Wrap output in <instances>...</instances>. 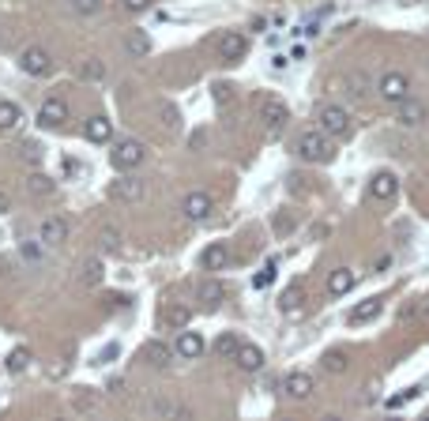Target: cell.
I'll return each instance as SVG.
<instances>
[{"mask_svg": "<svg viewBox=\"0 0 429 421\" xmlns=\"http://www.w3.org/2000/svg\"><path fill=\"white\" fill-rule=\"evenodd\" d=\"M297 158H305V162H332V143H328V132H302L294 143Z\"/></svg>", "mask_w": 429, "mask_h": 421, "instance_id": "cell-1", "label": "cell"}, {"mask_svg": "<svg viewBox=\"0 0 429 421\" xmlns=\"http://www.w3.org/2000/svg\"><path fill=\"white\" fill-rule=\"evenodd\" d=\"M260 120H264V132L267 136H279L286 128V120H290V109H286L283 98L264 95V102H260Z\"/></svg>", "mask_w": 429, "mask_h": 421, "instance_id": "cell-2", "label": "cell"}, {"mask_svg": "<svg viewBox=\"0 0 429 421\" xmlns=\"http://www.w3.org/2000/svg\"><path fill=\"white\" fill-rule=\"evenodd\" d=\"M143 143H139V139H117L114 143V151H109V162L117 166L120 173H128V170H136L139 162H143Z\"/></svg>", "mask_w": 429, "mask_h": 421, "instance_id": "cell-3", "label": "cell"}, {"mask_svg": "<svg viewBox=\"0 0 429 421\" xmlns=\"http://www.w3.org/2000/svg\"><path fill=\"white\" fill-rule=\"evenodd\" d=\"M377 90H380V98L391 102V106H399L403 98H410V79L403 76V72H384L377 83Z\"/></svg>", "mask_w": 429, "mask_h": 421, "instance_id": "cell-4", "label": "cell"}, {"mask_svg": "<svg viewBox=\"0 0 429 421\" xmlns=\"http://www.w3.org/2000/svg\"><path fill=\"white\" fill-rule=\"evenodd\" d=\"M320 132H328L332 139L350 136V113L343 106H324L320 109Z\"/></svg>", "mask_w": 429, "mask_h": 421, "instance_id": "cell-5", "label": "cell"}, {"mask_svg": "<svg viewBox=\"0 0 429 421\" xmlns=\"http://www.w3.org/2000/svg\"><path fill=\"white\" fill-rule=\"evenodd\" d=\"M20 68L26 72V76H49V72H53V57L42 49V45H31V49H23Z\"/></svg>", "mask_w": 429, "mask_h": 421, "instance_id": "cell-6", "label": "cell"}, {"mask_svg": "<svg viewBox=\"0 0 429 421\" xmlns=\"http://www.w3.org/2000/svg\"><path fill=\"white\" fill-rule=\"evenodd\" d=\"M211 196L208 192H189L185 196V203H181V211H185V219L189 222H208L211 219Z\"/></svg>", "mask_w": 429, "mask_h": 421, "instance_id": "cell-7", "label": "cell"}, {"mask_svg": "<svg viewBox=\"0 0 429 421\" xmlns=\"http://www.w3.org/2000/svg\"><path fill=\"white\" fill-rule=\"evenodd\" d=\"M38 237H42L49 248H61L64 241H68V222H64L61 214H49V219H42V226H38Z\"/></svg>", "mask_w": 429, "mask_h": 421, "instance_id": "cell-8", "label": "cell"}, {"mask_svg": "<svg viewBox=\"0 0 429 421\" xmlns=\"http://www.w3.org/2000/svg\"><path fill=\"white\" fill-rule=\"evenodd\" d=\"M64 120H68V102H64V98L42 102V109H38V125L42 128H61Z\"/></svg>", "mask_w": 429, "mask_h": 421, "instance_id": "cell-9", "label": "cell"}, {"mask_svg": "<svg viewBox=\"0 0 429 421\" xmlns=\"http://www.w3.org/2000/svg\"><path fill=\"white\" fill-rule=\"evenodd\" d=\"M109 196L120 203H139L143 200V181H136V177H117V181L109 184Z\"/></svg>", "mask_w": 429, "mask_h": 421, "instance_id": "cell-10", "label": "cell"}, {"mask_svg": "<svg viewBox=\"0 0 429 421\" xmlns=\"http://www.w3.org/2000/svg\"><path fill=\"white\" fill-rule=\"evenodd\" d=\"M234 361H237L241 372H260V369H264V350L253 346V342H241L237 354H234Z\"/></svg>", "mask_w": 429, "mask_h": 421, "instance_id": "cell-11", "label": "cell"}, {"mask_svg": "<svg viewBox=\"0 0 429 421\" xmlns=\"http://www.w3.org/2000/svg\"><path fill=\"white\" fill-rule=\"evenodd\" d=\"M226 264H230V248L222 245V241H211V245L200 252V267L203 271H222Z\"/></svg>", "mask_w": 429, "mask_h": 421, "instance_id": "cell-12", "label": "cell"}, {"mask_svg": "<svg viewBox=\"0 0 429 421\" xmlns=\"http://www.w3.org/2000/svg\"><path fill=\"white\" fill-rule=\"evenodd\" d=\"M399 192V181H396V173H377L369 181V200H380V203H388L391 196Z\"/></svg>", "mask_w": 429, "mask_h": 421, "instance_id": "cell-13", "label": "cell"}, {"mask_svg": "<svg viewBox=\"0 0 429 421\" xmlns=\"http://www.w3.org/2000/svg\"><path fill=\"white\" fill-rule=\"evenodd\" d=\"M380 308H384V301H380V297H366V301H358L350 308V316H347V324H369V320H377L380 316Z\"/></svg>", "mask_w": 429, "mask_h": 421, "instance_id": "cell-14", "label": "cell"}, {"mask_svg": "<svg viewBox=\"0 0 429 421\" xmlns=\"http://www.w3.org/2000/svg\"><path fill=\"white\" fill-rule=\"evenodd\" d=\"M396 120H399L403 128H418V125L426 120V106H422L418 98H403V102H399V113H396Z\"/></svg>", "mask_w": 429, "mask_h": 421, "instance_id": "cell-15", "label": "cell"}, {"mask_svg": "<svg viewBox=\"0 0 429 421\" xmlns=\"http://www.w3.org/2000/svg\"><path fill=\"white\" fill-rule=\"evenodd\" d=\"M83 136H87L91 143H109V139H114V120H106V117H91L87 125H83Z\"/></svg>", "mask_w": 429, "mask_h": 421, "instance_id": "cell-16", "label": "cell"}, {"mask_svg": "<svg viewBox=\"0 0 429 421\" xmlns=\"http://www.w3.org/2000/svg\"><path fill=\"white\" fill-rule=\"evenodd\" d=\"M45 248H49V245H45L42 237H26V241H20V260L26 267H38L45 260Z\"/></svg>", "mask_w": 429, "mask_h": 421, "instance_id": "cell-17", "label": "cell"}, {"mask_svg": "<svg viewBox=\"0 0 429 421\" xmlns=\"http://www.w3.org/2000/svg\"><path fill=\"white\" fill-rule=\"evenodd\" d=\"M222 297H226V286H222V283H214V278H203V283H200V301H203L208 312H214V308L222 305Z\"/></svg>", "mask_w": 429, "mask_h": 421, "instance_id": "cell-18", "label": "cell"}, {"mask_svg": "<svg viewBox=\"0 0 429 421\" xmlns=\"http://www.w3.org/2000/svg\"><path fill=\"white\" fill-rule=\"evenodd\" d=\"M173 350H177V358H189L192 361V358H200V354H203V339L196 331H181V335H177Z\"/></svg>", "mask_w": 429, "mask_h": 421, "instance_id": "cell-19", "label": "cell"}, {"mask_svg": "<svg viewBox=\"0 0 429 421\" xmlns=\"http://www.w3.org/2000/svg\"><path fill=\"white\" fill-rule=\"evenodd\" d=\"M283 388H286V395H290V399H309L313 395V376H309V372H290Z\"/></svg>", "mask_w": 429, "mask_h": 421, "instance_id": "cell-20", "label": "cell"}, {"mask_svg": "<svg viewBox=\"0 0 429 421\" xmlns=\"http://www.w3.org/2000/svg\"><path fill=\"white\" fill-rule=\"evenodd\" d=\"M143 361L151 365V369H166V365H170V346L158 342V339L143 342Z\"/></svg>", "mask_w": 429, "mask_h": 421, "instance_id": "cell-21", "label": "cell"}, {"mask_svg": "<svg viewBox=\"0 0 429 421\" xmlns=\"http://www.w3.org/2000/svg\"><path fill=\"white\" fill-rule=\"evenodd\" d=\"M350 286H354V271H350V267H335L332 275H328V294H332V297L350 294Z\"/></svg>", "mask_w": 429, "mask_h": 421, "instance_id": "cell-22", "label": "cell"}, {"mask_svg": "<svg viewBox=\"0 0 429 421\" xmlns=\"http://www.w3.org/2000/svg\"><path fill=\"white\" fill-rule=\"evenodd\" d=\"M20 120H23V109L15 106V102L0 98V132H15V128H20Z\"/></svg>", "mask_w": 429, "mask_h": 421, "instance_id": "cell-23", "label": "cell"}, {"mask_svg": "<svg viewBox=\"0 0 429 421\" xmlns=\"http://www.w3.org/2000/svg\"><path fill=\"white\" fill-rule=\"evenodd\" d=\"M162 320H166V327H170V331H185V327H189V320H192V308H189V305H170Z\"/></svg>", "mask_w": 429, "mask_h": 421, "instance_id": "cell-24", "label": "cell"}, {"mask_svg": "<svg viewBox=\"0 0 429 421\" xmlns=\"http://www.w3.org/2000/svg\"><path fill=\"white\" fill-rule=\"evenodd\" d=\"M151 414L155 418H189V406H181L177 399H155L151 402Z\"/></svg>", "mask_w": 429, "mask_h": 421, "instance_id": "cell-25", "label": "cell"}, {"mask_svg": "<svg viewBox=\"0 0 429 421\" xmlns=\"http://www.w3.org/2000/svg\"><path fill=\"white\" fill-rule=\"evenodd\" d=\"M219 53H222V61L245 57V38H241V34H226V38L219 42Z\"/></svg>", "mask_w": 429, "mask_h": 421, "instance_id": "cell-26", "label": "cell"}, {"mask_svg": "<svg viewBox=\"0 0 429 421\" xmlns=\"http://www.w3.org/2000/svg\"><path fill=\"white\" fill-rule=\"evenodd\" d=\"M320 369L332 372V376H343V372H347V354H343V350H328L320 358Z\"/></svg>", "mask_w": 429, "mask_h": 421, "instance_id": "cell-27", "label": "cell"}, {"mask_svg": "<svg viewBox=\"0 0 429 421\" xmlns=\"http://www.w3.org/2000/svg\"><path fill=\"white\" fill-rule=\"evenodd\" d=\"M302 301H305V286L294 283L283 297H279V308H283V312H297V308H302Z\"/></svg>", "mask_w": 429, "mask_h": 421, "instance_id": "cell-28", "label": "cell"}, {"mask_svg": "<svg viewBox=\"0 0 429 421\" xmlns=\"http://www.w3.org/2000/svg\"><path fill=\"white\" fill-rule=\"evenodd\" d=\"M26 189H31V196H53L57 184H53V177H45V173H31L26 177Z\"/></svg>", "mask_w": 429, "mask_h": 421, "instance_id": "cell-29", "label": "cell"}, {"mask_svg": "<svg viewBox=\"0 0 429 421\" xmlns=\"http://www.w3.org/2000/svg\"><path fill=\"white\" fill-rule=\"evenodd\" d=\"M26 369H31V350H26V346H15V350L8 354V372L20 376V372H26Z\"/></svg>", "mask_w": 429, "mask_h": 421, "instance_id": "cell-30", "label": "cell"}, {"mask_svg": "<svg viewBox=\"0 0 429 421\" xmlns=\"http://www.w3.org/2000/svg\"><path fill=\"white\" fill-rule=\"evenodd\" d=\"M125 49L132 53V57H143V53H151V38H147L143 31H132V34L125 38Z\"/></svg>", "mask_w": 429, "mask_h": 421, "instance_id": "cell-31", "label": "cell"}, {"mask_svg": "<svg viewBox=\"0 0 429 421\" xmlns=\"http://www.w3.org/2000/svg\"><path fill=\"white\" fill-rule=\"evenodd\" d=\"M79 278L87 286H98L102 283V260L98 256H91V260H83V267H79Z\"/></svg>", "mask_w": 429, "mask_h": 421, "instance_id": "cell-32", "label": "cell"}, {"mask_svg": "<svg viewBox=\"0 0 429 421\" xmlns=\"http://www.w3.org/2000/svg\"><path fill=\"white\" fill-rule=\"evenodd\" d=\"M95 402H98L95 388H79V395H72V410H79V414H91V410H95Z\"/></svg>", "mask_w": 429, "mask_h": 421, "instance_id": "cell-33", "label": "cell"}, {"mask_svg": "<svg viewBox=\"0 0 429 421\" xmlns=\"http://www.w3.org/2000/svg\"><path fill=\"white\" fill-rule=\"evenodd\" d=\"M275 275H279V271H275V260H272V264H264V271L253 278V286H256V289H267V286L275 283Z\"/></svg>", "mask_w": 429, "mask_h": 421, "instance_id": "cell-34", "label": "cell"}, {"mask_svg": "<svg viewBox=\"0 0 429 421\" xmlns=\"http://www.w3.org/2000/svg\"><path fill=\"white\" fill-rule=\"evenodd\" d=\"M237 346H241L237 335H222V339H219V354H222V358H234Z\"/></svg>", "mask_w": 429, "mask_h": 421, "instance_id": "cell-35", "label": "cell"}, {"mask_svg": "<svg viewBox=\"0 0 429 421\" xmlns=\"http://www.w3.org/2000/svg\"><path fill=\"white\" fill-rule=\"evenodd\" d=\"M79 76H83V79H102V76H106V68H102V61H87Z\"/></svg>", "mask_w": 429, "mask_h": 421, "instance_id": "cell-36", "label": "cell"}, {"mask_svg": "<svg viewBox=\"0 0 429 421\" xmlns=\"http://www.w3.org/2000/svg\"><path fill=\"white\" fill-rule=\"evenodd\" d=\"M72 8H76L79 15H95L102 8V0H72Z\"/></svg>", "mask_w": 429, "mask_h": 421, "instance_id": "cell-37", "label": "cell"}, {"mask_svg": "<svg viewBox=\"0 0 429 421\" xmlns=\"http://www.w3.org/2000/svg\"><path fill=\"white\" fill-rule=\"evenodd\" d=\"M120 245V233L114 230V226H109L106 233H102V248H117Z\"/></svg>", "mask_w": 429, "mask_h": 421, "instance_id": "cell-38", "label": "cell"}, {"mask_svg": "<svg viewBox=\"0 0 429 421\" xmlns=\"http://www.w3.org/2000/svg\"><path fill=\"white\" fill-rule=\"evenodd\" d=\"M23 158H26V162H38V158H42V147H38V143H23Z\"/></svg>", "mask_w": 429, "mask_h": 421, "instance_id": "cell-39", "label": "cell"}, {"mask_svg": "<svg viewBox=\"0 0 429 421\" xmlns=\"http://www.w3.org/2000/svg\"><path fill=\"white\" fill-rule=\"evenodd\" d=\"M125 4V12H143V8H151V0H120Z\"/></svg>", "mask_w": 429, "mask_h": 421, "instance_id": "cell-40", "label": "cell"}, {"mask_svg": "<svg viewBox=\"0 0 429 421\" xmlns=\"http://www.w3.org/2000/svg\"><path fill=\"white\" fill-rule=\"evenodd\" d=\"M162 125L177 128V109H173V106H162Z\"/></svg>", "mask_w": 429, "mask_h": 421, "instance_id": "cell-41", "label": "cell"}, {"mask_svg": "<svg viewBox=\"0 0 429 421\" xmlns=\"http://www.w3.org/2000/svg\"><path fill=\"white\" fill-rule=\"evenodd\" d=\"M117 354H120V346H117V342H109L106 350L98 354V361H109V358H117Z\"/></svg>", "mask_w": 429, "mask_h": 421, "instance_id": "cell-42", "label": "cell"}, {"mask_svg": "<svg viewBox=\"0 0 429 421\" xmlns=\"http://www.w3.org/2000/svg\"><path fill=\"white\" fill-rule=\"evenodd\" d=\"M109 391H114V395H125V380L114 376V380H109Z\"/></svg>", "mask_w": 429, "mask_h": 421, "instance_id": "cell-43", "label": "cell"}, {"mask_svg": "<svg viewBox=\"0 0 429 421\" xmlns=\"http://www.w3.org/2000/svg\"><path fill=\"white\" fill-rule=\"evenodd\" d=\"M8 211H12V200H8L4 192H0V214H8Z\"/></svg>", "mask_w": 429, "mask_h": 421, "instance_id": "cell-44", "label": "cell"}, {"mask_svg": "<svg viewBox=\"0 0 429 421\" xmlns=\"http://www.w3.org/2000/svg\"><path fill=\"white\" fill-rule=\"evenodd\" d=\"M410 4H414V0H410Z\"/></svg>", "mask_w": 429, "mask_h": 421, "instance_id": "cell-45", "label": "cell"}]
</instances>
